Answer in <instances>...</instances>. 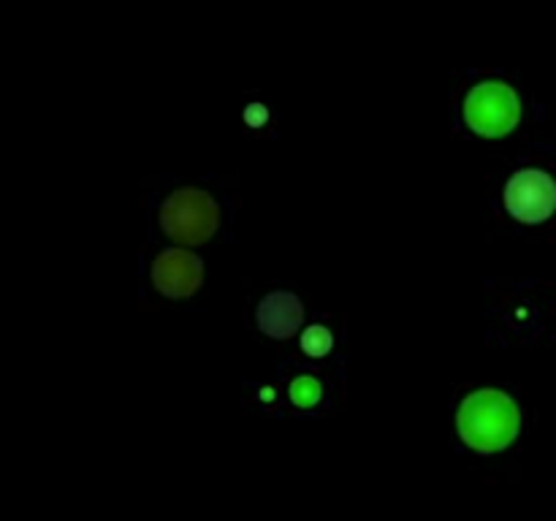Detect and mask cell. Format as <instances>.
<instances>
[{
    "label": "cell",
    "mask_w": 556,
    "mask_h": 521,
    "mask_svg": "<svg viewBox=\"0 0 556 521\" xmlns=\"http://www.w3.org/2000/svg\"><path fill=\"white\" fill-rule=\"evenodd\" d=\"M519 407L503 391H478L467 396L459 410V432L467 445L478 450L505 448L519 434Z\"/></svg>",
    "instance_id": "obj_1"
},
{
    "label": "cell",
    "mask_w": 556,
    "mask_h": 521,
    "mask_svg": "<svg viewBox=\"0 0 556 521\" xmlns=\"http://www.w3.org/2000/svg\"><path fill=\"white\" fill-rule=\"evenodd\" d=\"M163 231L172 233L177 242L201 244L217 231L220 209L204 190H177L161 209Z\"/></svg>",
    "instance_id": "obj_2"
},
{
    "label": "cell",
    "mask_w": 556,
    "mask_h": 521,
    "mask_svg": "<svg viewBox=\"0 0 556 521\" xmlns=\"http://www.w3.org/2000/svg\"><path fill=\"white\" fill-rule=\"evenodd\" d=\"M519 98L505 81H483L467 96L465 117L472 130L483 136H503L519 123Z\"/></svg>",
    "instance_id": "obj_3"
},
{
    "label": "cell",
    "mask_w": 556,
    "mask_h": 521,
    "mask_svg": "<svg viewBox=\"0 0 556 521\" xmlns=\"http://www.w3.org/2000/svg\"><path fill=\"white\" fill-rule=\"evenodd\" d=\"M505 206L516 220L543 223L556 209V182L541 168H525L505 188Z\"/></svg>",
    "instance_id": "obj_4"
},
{
    "label": "cell",
    "mask_w": 556,
    "mask_h": 521,
    "mask_svg": "<svg viewBox=\"0 0 556 521\" xmlns=\"http://www.w3.org/2000/svg\"><path fill=\"white\" fill-rule=\"evenodd\" d=\"M152 277H155L157 291L166 296H190L193 291H199L201 280H204V266L185 250H168L155 260Z\"/></svg>",
    "instance_id": "obj_5"
},
{
    "label": "cell",
    "mask_w": 556,
    "mask_h": 521,
    "mask_svg": "<svg viewBox=\"0 0 556 521\" xmlns=\"http://www.w3.org/2000/svg\"><path fill=\"white\" fill-rule=\"evenodd\" d=\"M302 302L293 293H269L258 307V326L269 336H291L302 326Z\"/></svg>",
    "instance_id": "obj_6"
},
{
    "label": "cell",
    "mask_w": 556,
    "mask_h": 521,
    "mask_svg": "<svg viewBox=\"0 0 556 521\" xmlns=\"http://www.w3.org/2000/svg\"><path fill=\"white\" fill-rule=\"evenodd\" d=\"M302 347L307 356H326L331 351V334L324 326H309L302 334Z\"/></svg>",
    "instance_id": "obj_7"
},
{
    "label": "cell",
    "mask_w": 556,
    "mask_h": 521,
    "mask_svg": "<svg viewBox=\"0 0 556 521\" xmlns=\"http://www.w3.org/2000/svg\"><path fill=\"white\" fill-rule=\"evenodd\" d=\"M291 396H293V402H296V405H302V407L315 405V402H318V396H320L318 380H313V378L296 380V383L291 385Z\"/></svg>",
    "instance_id": "obj_8"
}]
</instances>
